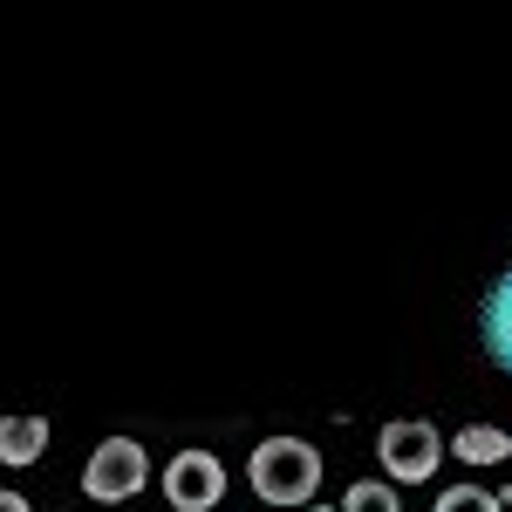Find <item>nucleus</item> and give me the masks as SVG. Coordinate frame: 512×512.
<instances>
[{
    "mask_svg": "<svg viewBox=\"0 0 512 512\" xmlns=\"http://www.w3.org/2000/svg\"><path fill=\"white\" fill-rule=\"evenodd\" d=\"M246 478H253V499L267 512H301L321 492V451L308 437H267V444H253Z\"/></svg>",
    "mask_w": 512,
    "mask_h": 512,
    "instance_id": "obj_1",
    "label": "nucleus"
},
{
    "mask_svg": "<svg viewBox=\"0 0 512 512\" xmlns=\"http://www.w3.org/2000/svg\"><path fill=\"white\" fill-rule=\"evenodd\" d=\"M144 485H151V458L137 437H103L82 465V499H96V506H130Z\"/></svg>",
    "mask_w": 512,
    "mask_h": 512,
    "instance_id": "obj_2",
    "label": "nucleus"
},
{
    "mask_svg": "<svg viewBox=\"0 0 512 512\" xmlns=\"http://www.w3.org/2000/svg\"><path fill=\"white\" fill-rule=\"evenodd\" d=\"M376 451H383V472H390V485H424V478H437L444 437H437V424L396 417V424H383V431H376Z\"/></svg>",
    "mask_w": 512,
    "mask_h": 512,
    "instance_id": "obj_3",
    "label": "nucleus"
},
{
    "mask_svg": "<svg viewBox=\"0 0 512 512\" xmlns=\"http://www.w3.org/2000/svg\"><path fill=\"white\" fill-rule=\"evenodd\" d=\"M164 499L178 512H212L226 499V465H219V451H205V444H185L171 465H164Z\"/></svg>",
    "mask_w": 512,
    "mask_h": 512,
    "instance_id": "obj_4",
    "label": "nucleus"
},
{
    "mask_svg": "<svg viewBox=\"0 0 512 512\" xmlns=\"http://www.w3.org/2000/svg\"><path fill=\"white\" fill-rule=\"evenodd\" d=\"M485 355L512 376V267L492 280V294H485Z\"/></svg>",
    "mask_w": 512,
    "mask_h": 512,
    "instance_id": "obj_5",
    "label": "nucleus"
},
{
    "mask_svg": "<svg viewBox=\"0 0 512 512\" xmlns=\"http://www.w3.org/2000/svg\"><path fill=\"white\" fill-rule=\"evenodd\" d=\"M41 451H48V424L41 417H0V465L28 472Z\"/></svg>",
    "mask_w": 512,
    "mask_h": 512,
    "instance_id": "obj_6",
    "label": "nucleus"
},
{
    "mask_svg": "<svg viewBox=\"0 0 512 512\" xmlns=\"http://www.w3.org/2000/svg\"><path fill=\"white\" fill-rule=\"evenodd\" d=\"M444 451H458L465 465H506V458H512V437L499 431V424H465Z\"/></svg>",
    "mask_w": 512,
    "mask_h": 512,
    "instance_id": "obj_7",
    "label": "nucleus"
},
{
    "mask_svg": "<svg viewBox=\"0 0 512 512\" xmlns=\"http://www.w3.org/2000/svg\"><path fill=\"white\" fill-rule=\"evenodd\" d=\"M342 512H403V499H396V485H383V478H355L349 492H342Z\"/></svg>",
    "mask_w": 512,
    "mask_h": 512,
    "instance_id": "obj_8",
    "label": "nucleus"
},
{
    "mask_svg": "<svg viewBox=\"0 0 512 512\" xmlns=\"http://www.w3.org/2000/svg\"><path fill=\"white\" fill-rule=\"evenodd\" d=\"M431 512H499V499L485 485H451V492H437Z\"/></svg>",
    "mask_w": 512,
    "mask_h": 512,
    "instance_id": "obj_9",
    "label": "nucleus"
},
{
    "mask_svg": "<svg viewBox=\"0 0 512 512\" xmlns=\"http://www.w3.org/2000/svg\"><path fill=\"white\" fill-rule=\"evenodd\" d=\"M0 512H35V506H28L21 492H0Z\"/></svg>",
    "mask_w": 512,
    "mask_h": 512,
    "instance_id": "obj_10",
    "label": "nucleus"
},
{
    "mask_svg": "<svg viewBox=\"0 0 512 512\" xmlns=\"http://www.w3.org/2000/svg\"><path fill=\"white\" fill-rule=\"evenodd\" d=\"M492 499H499V512H512V485H506V492H492Z\"/></svg>",
    "mask_w": 512,
    "mask_h": 512,
    "instance_id": "obj_11",
    "label": "nucleus"
},
{
    "mask_svg": "<svg viewBox=\"0 0 512 512\" xmlns=\"http://www.w3.org/2000/svg\"><path fill=\"white\" fill-rule=\"evenodd\" d=\"M301 512H335V506H301Z\"/></svg>",
    "mask_w": 512,
    "mask_h": 512,
    "instance_id": "obj_12",
    "label": "nucleus"
}]
</instances>
